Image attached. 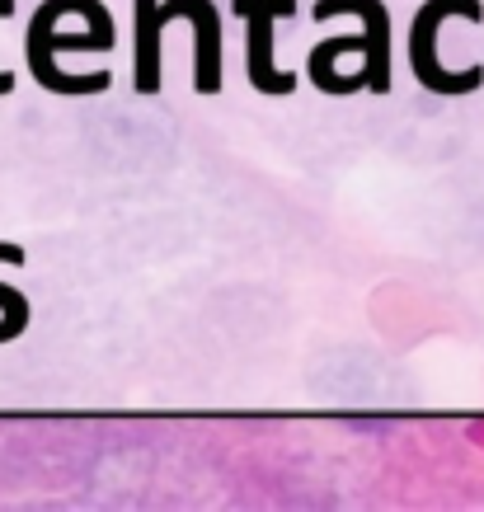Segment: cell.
<instances>
[{
    "instance_id": "1",
    "label": "cell",
    "mask_w": 484,
    "mask_h": 512,
    "mask_svg": "<svg viewBox=\"0 0 484 512\" xmlns=\"http://www.w3.org/2000/svg\"><path fill=\"white\" fill-rule=\"evenodd\" d=\"M358 15L362 33H339L325 38L320 47H311V80L325 94H353V90H391V15L381 0H320L315 19H339Z\"/></svg>"
},
{
    "instance_id": "2",
    "label": "cell",
    "mask_w": 484,
    "mask_h": 512,
    "mask_svg": "<svg viewBox=\"0 0 484 512\" xmlns=\"http://www.w3.org/2000/svg\"><path fill=\"white\" fill-rule=\"evenodd\" d=\"M71 15L85 19L80 33L62 29V0H43L29 19V71L33 80L52 94H66V99H80V94H104L109 90V71H85V76H71L62 71V52H109L113 47V15L99 5V0H76Z\"/></svg>"
},
{
    "instance_id": "3",
    "label": "cell",
    "mask_w": 484,
    "mask_h": 512,
    "mask_svg": "<svg viewBox=\"0 0 484 512\" xmlns=\"http://www.w3.org/2000/svg\"><path fill=\"white\" fill-rule=\"evenodd\" d=\"M447 19H470V24H480L484 19V5L480 0H423L419 15L409 19V71L419 76L423 90L442 94V99H461V94L480 90L484 85V71L480 66H452L442 62L438 52V33Z\"/></svg>"
},
{
    "instance_id": "4",
    "label": "cell",
    "mask_w": 484,
    "mask_h": 512,
    "mask_svg": "<svg viewBox=\"0 0 484 512\" xmlns=\"http://www.w3.org/2000/svg\"><path fill=\"white\" fill-rule=\"evenodd\" d=\"M292 10H297L292 0H235V15L245 24V76H250L254 90L273 94V99L297 90V76L282 71L278 57H273V24Z\"/></svg>"
},
{
    "instance_id": "5",
    "label": "cell",
    "mask_w": 484,
    "mask_h": 512,
    "mask_svg": "<svg viewBox=\"0 0 484 512\" xmlns=\"http://www.w3.org/2000/svg\"><path fill=\"white\" fill-rule=\"evenodd\" d=\"M160 24L188 19L193 24V90L217 94L221 90V15L212 0H156Z\"/></svg>"
},
{
    "instance_id": "6",
    "label": "cell",
    "mask_w": 484,
    "mask_h": 512,
    "mask_svg": "<svg viewBox=\"0 0 484 512\" xmlns=\"http://www.w3.org/2000/svg\"><path fill=\"white\" fill-rule=\"evenodd\" d=\"M160 24L156 0H132V90L160 94Z\"/></svg>"
},
{
    "instance_id": "7",
    "label": "cell",
    "mask_w": 484,
    "mask_h": 512,
    "mask_svg": "<svg viewBox=\"0 0 484 512\" xmlns=\"http://www.w3.org/2000/svg\"><path fill=\"white\" fill-rule=\"evenodd\" d=\"M29 254H24V245H10V240H0V264H24ZM29 329V296H19L15 287H5L0 282V343L19 339Z\"/></svg>"
},
{
    "instance_id": "8",
    "label": "cell",
    "mask_w": 484,
    "mask_h": 512,
    "mask_svg": "<svg viewBox=\"0 0 484 512\" xmlns=\"http://www.w3.org/2000/svg\"><path fill=\"white\" fill-rule=\"evenodd\" d=\"M0 15H15V0H0ZM15 90V76L10 71H0V94Z\"/></svg>"
}]
</instances>
